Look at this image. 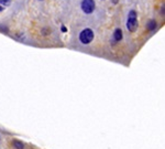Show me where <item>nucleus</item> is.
Here are the masks:
<instances>
[{
	"label": "nucleus",
	"mask_w": 165,
	"mask_h": 149,
	"mask_svg": "<svg viewBox=\"0 0 165 149\" xmlns=\"http://www.w3.org/2000/svg\"><path fill=\"white\" fill-rule=\"evenodd\" d=\"M62 31H63V32H66V31H67V29H66V28L63 25V27H62Z\"/></svg>",
	"instance_id": "6e6552de"
},
{
	"label": "nucleus",
	"mask_w": 165,
	"mask_h": 149,
	"mask_svg": "<svg viewBox=\"0 0 165 149\" xmlns=\"http://www.w3.org/2000/svg\"><path fill=\"white\" fill-rule=\"evenodd\" d=\"M156 28V21L155 20H150L147 22V30L149 31H153Z\"/></svg>",
	"instance_id": "39448f33"
},
{
	"label": "nucleus",
	"mask_w": 165,
	"mask_h": 149,
	"mask_svg": "<svg viewBox=\"0 0 165 149\" xmlns=\"http://www.w3.org/2000/svg\"><path fill=\"white\" fill-rule=\"evenodd\" d=\"M92 39H94V32L89 28L84 29L79 33V41L82 44H89L92 41Z\"/></svg>",
	"instance_id": "f03ea898"
},
{
	"label": "nucleus",
	"mask_w": 165,
	"mask_h": 149,
	"mask_svg": "<svg viewBox=\"0 0 165 149\" xmlns=\"http://www.w3.org/2000/svg\"><path fill=\"white\" fill-rule=\"evenodd\" d=\"M127 28L130 32H134L138 29V18L137 12L134 10H131L128 15V20H127Z\"/></svg>",
	"instance_id": "f257e3e1"
},
{
	"label": "nucleus",
	"mask_w": 165,
	"mask_h": 149,
	"mask_svg": "<svg viewBox=\"0 0 165 149\" xmlns=\"http://www.w3.org/2000/svg\"><path fill=\"white\" fill-rule=\"evenodd\" d=\"M113 38H115V41H117V42L121 41V39H122V30H121L120 28H117L116 30H115Z\"/></svg>",
	"instance_id": "20e7f679"
},
{
	"label": "nucleus",
	"mask_w": 165,
	"mask_h": 149,
	"mask_svg": "<svg viewBox=\"0 0 165 149\" xmlns=\"http://www.w3.org/2000/svg\"><path fill=\"white\" fill-rule=\"evenodd\" d=\"M11 3V0H0V5H3V6H9Z\"/></svg>",
	"instance_id": "0eeeda50"
},
{
	"label": "nucleus",
	"mask_w": 165,
	"mask_h": 149,
	"mask_svg": "<svg viewBox=\"0 0 165 149\" xmlns=\"http://www.w3.org/2000/svg\"><path fill=\"white\" fill-rule=\"evenodd\" d=\"M112 2H113V3H115V5H116V3H117V2H118V0H112Z\"/></svg>",
	"instance_id": "1a4fd4ad"
},
{
	"label": "nucleus",
	"mask_w": 165,
	"mask_h": 149,
	"mask_svg": "<svg viewBox=\"0 0 165 149\" xmlns=\"http://www.w3.org/2000/svg\"><path fill=\"white\" fill-rule=\"evenodd\" d=\"M2 10H3V7L0 6V11H2Z\"/></svg>",
	"instance_id": "9d476101"
},
{
	"label": "nucleus",
	"mask_w": 165,
	"mask_h": 149,
	"mask_svg": "<svg viewBox=\"0 0 165 149\" xmlns=\"http://www.w3.org/2000/svg\"><path fill=\"white\" fill-rule=\"evenodd\" d=\"M82 10L84 11L85 13L89 15L92 13L94 10H95V1L94 0H82Z\"/></svg>",
	"instance_id": "7ed1b4c3"
},
{
	"label": "nucleus",
	"mask_w": 165,
	"mask_h": 149,
	"mask_svg": "<svg viewBox=\"0 0 165 149\" xmlns=\"http://www.w3.org/2000/svg\"><path fill=\"white\" fill-rule=\"evenodd\" d=\"M13 147L15 149H24V145L21 141H19V140H15L13 141Z\"/></svg>",
	"instance_id": "423d86ee"
}]
</instances>
